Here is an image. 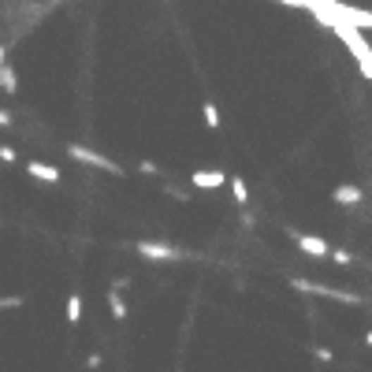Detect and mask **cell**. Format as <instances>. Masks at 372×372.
I'll list each match as a JSON object with an SVG mask.
<instances>
[{"label": "cell", "mask_w": 372, "mask_h": 372, "mask_svg": "<svg viewBox=\"0 0 372 372\" xmlns=\"http://www.w3.org/2000/svg\"><path fill=\"white\" fill-rule=\"evenodd\" d=\"M331 197H335V205H357L365 194H361V186H339Z\"/></svg>", "instance_id": "ba28073f"}, {"label": "cell", "mask_w": 372, "mask_h": 372, "mask_svg": "<svg viewBox=\"0 0 372 372\" xmlns=\"http://www.w3.org/2000/svg\"><path fill=\"white\" fill-rule=\"evenodd\" d=\"M331 261H335V264H350L354 257L347 254V249H331Z\"/></svg>", "instance_id": "2e32d148"}, {"label": "cell", "mask_w": 372, "mask_h": 372, "mask_svg": "<svg viewBox=\"0 0 372 372\" xmlns=\"http://www.w3.org/2000/svg\"><path fill=\"white\" fill-rule=\"evenodd\" d=\"M0 127H11V112L8 108H0Z\"/></svg>", "instance_id": "d6986e66"}, {"label": "cell", "mask_w": 372, "mask_h": 372, "mask_svg": "<svg viewBox=\"0 0 372 372\" xmlns=\"http://www.w3.org/2000/svg\"><path fill=\"white\" fill-rule=\"evenodd\" d=\"M138 171H142V175H161V168H156L153 161H142V164H138Z\"/></svg>", "instance_id": "9a60e30c"}, {"label": "cell", "mask_w": 372, "mask_h": 372, "mask_svg": "<svg viewBox=\"0 0 372 372\" xmlns=\"http://www.w3.org/2000/svg\"><path fill=\"white\" fill-rule=\"evenodd\" d=\"M228 182V175H223V171H194V186L197 190H220V186Z\"/></svg>", "instance_id": "8992f818"}, {"label": "cell", "mask_w": 372, "mask_h": 372, "mask_svg": "<svg viewBox=\"0 0 372 372\" xmlns=\"http://www.w3.org/2000/svg\"><path fill=\"white\" fill-rule=\"evenodd\" d=\"M135 249H138L145 261H179L182 257L175 246H164V242H138Z\"/></svg>", "instance_id": "3957f363"}, {"label": "cell", "mask_w": 372, "mask_h": 372, "mask_svg": "<svg viewBox=\"0 0 372 372\" xmlns=\"http://www.w3.org/2000/svg\"><path fill=\"white\" fill-rule=\"evenodd\" d=\"M316 19H321L324 26H331V30L339 34V42L350 49V56L357 60V68H361V75H365V78H372V49H368V42H365V34L357 30L354 23L339 19V16H328V11H321Z\"/></svg>", "instance_id": "6da1fadb"}, {"label": "cell", "mask_w": 372, "mask_h": 372, "mask_svg": "<svg viewBox=\"0 0 372 372\" xmlns=\"http://www.w3.org/2000/svg\"><path fill=\"white\" fill-rule=\"evenodd\" d=\"M86 368H101V354H89L86 357Z\"/></svg>", "instance_id": "e0dca14e"}, {"label": "cell", "mask_w": 372, "mask_h": 372, "mask_svg": "<svg viewBox=\"0 0 372 372\" xmlns=\"http://www.w3.org/2000/svg\"><path fill=\"white\" fill-rule=\"evenodd\" d=\"M26 175L42 179V182H60V168L56 164H45V161H30L26 164Z\"/></svg>", "instance_id": "5b68a950"}, {"label": "cell", "mask_w": 372, "mask_h": 372, "mask_svg": "<svg viewBox=\"0 0 372 372\" xmlns=\"http://www.w3.org/2000/svg\"><path fill=\"white\" fill-rule=\"evenodd\" d=\"M313 354H316V357H321V361H331V350H328V347H316Z\"/></svg>", "instance_id": "ac0fdd59"}, {"label": "cell", "mask_w": 372, "mask_h": 372, "mask_svg": "<svg viewBox=\"0 0 372 372\" xmlns=\"http://www.w3.org/2000/svg\"><path fill=\"white\" fill-rule=\"evenodd\" d=\"M0 161H4V164H19V156H16V149H8V145H0Z\"/></svg>", "instance_id": "5bb4252c"}, {"label": "cell", "mask_w": 372, "mask_h": 372, "mask_svg": "<svg viewBox=\"0 0 372 372\" xmlns=\"http://www.w3.org/2000/svg\"><path fill=\"white\" fill-rule=\"evenodd\" d=\"M294 242H298V249H305L309 257H328V254H331L328 242H324V238H316V235H294Z\"/></svg>", "instance_id": "277c9868"}, {"label": "cell", "mask_w": 372, "mask_h": 372, "mask_svg": "<svg viewBox=\"0 0 372 372\" xmlns=\"http://www.w3.org/2000/svg\"><path fill=\"white\" fill-rule=\"evenodd\" d=\"M23 294H11V298H0V309H23Z\"/></svg>", "instance_id": "4fadbf2b"}, {"label": "cell", "mask_w": 372, "mask_h": 372, "mask_svg": "<svg viewBox=\"0 0 372 372\" xmlns=\"http://www.w3.org/2000/svg\"><path fill=\"white\" fill-rule=\"evenodd\" d=\"M68 156L78 161V164H86V168H93V171H104V175H123V168H119L116 161H108V156L97 153V149H86V145H68Z\"/></svg>", "instance_id": "7a4b0ae2"}, {"label": "cell", "mask_w": 372, "mask_h": 372, "mask_svg": "<svg viewBox=\"0 0 372 372\" xmlns=\"http://www.w3.org/2000/svg\"><path fill=\"white\" fill-rule=\"evenodd\" d=\"M0 89L8 93H19V78H16V68H8V63H0Z\"/></svg>", "instance_id": "30bf717a"}, {"label": "cell", "mask_w": 372, "mask_h": 372, "mask_svg": "<svg viewBox=\"0 0 372 372\" xmlns=\"http://www.w3.org/2000/svg\"><path fill=\"white\" fill-rule=\"evenodd\" d=\"M202 119H205V127H209V130H220V108H216L212 101L202 104Z\"/></svg>", "instance_id": "8fae6325"}, {"label": "cell", "mask_w": 372, "mask_h": 372, "mask_svg": "<svg viewBox=\"0 0 372 372\" xmlns=\"http://www.w3.org/2000/svg\"><path fill=\"white\" fill-rule=\"evenodd\" d=\"M228 186H231V202H235V205H249V186H246L242 175H231Z\"/></svg>", "instance_id": "52a82bcc"}, {"label": "cell", "mask_w": 372, "mask_h": 372, "mask_svg": "<svg viewBox=\"0 0 372 372\" xmlns=\"http://www.w3.org/2000/svg\"><path fill=\"white\" fill-rule=\"evenodd\" d=\"M108 313H112V321H127V313H130V309H127V302L119 298V290H116V287L108 290Z\"/></svg>", "instance_id": "9c48e42d"}, {"label": "cell", "mask_w": 372, "mask_h": 372, "mask_svg": "<svg viewBox=\"0 0 372 372\" xmlns=\"http://www.w3.org/2000/svg\"><path fill=\"white\" fill-rule=\"evenodd\" d=\"M63 316H68V324H78V321H82V298L71 294V298H68V313H63Z\"/></svg>", "instance_id": "7c38bea8"}, {"label": "cell", "mask_w": 372, "mask_h": 372, "mask_svg": "<svg viewBox=\"0 0 372 372\" xmlns=\"http://www.w3.org/2000/svg\"><path fill=\"white\" fill-rule=\"evenodd\" d=\"M365 347H372V331H368V335H365Z\"/></svg>", "instance_id": "ffe728a7"}]
</instances>
